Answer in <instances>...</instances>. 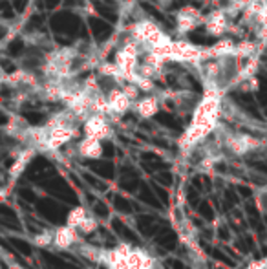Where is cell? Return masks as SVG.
Returning a JSON list of instances; mask_svg holds the SVG:
<instances>
[{"instance_id":"8","label":"cell","mask_w":267,"mask_h":269,"mask_svg":"<svg viewBox=\"0 0 267 269\" xmlns=\"http://www.w3.org/2000/svg\"><path fill=\"white\" fill-rule=\"evenodd\" d=\"M158 265V260L152 256L150 253H146L144 249L132 247L126 258L121 264L114 265L112 269H154Z\"/></svg>"},{"instance_id":"15","label":"cell","mask_w":267,"mask_h":269,"mask_svg":"<svg viewBox=\"0 0 267 269\" xmlns=\"http://www.w3.org/2000/svg\"><path fill=\"white\" fill-rule=\"evenodd\" d=\"M134 110L138 112L139 117L143 119H150L154 117L158 112H160V101L154 95H144V97H139L136 103H134Z\"/></svg>"},{"instance_id":"9","label":"cell","mask_w":267,"mask_h":269,"mask_svg":"<svg viewBox=\"0 0 267 269\" xmlns=\"http://www.w3.org/2000/svg\"><path fill=\"white\" fill-rule=\"evenodd\" d=\"M82 132L84 136L97 137V139H108L112 136V127L108 123V116H101V114H92L84 123H82Z\"/></svg>"},{"instance_id":"23","label":"cell","mask_w":267,"mask_h":269,"mask_svg":"<svg viewBox=\"0 0 267 269\" xmlns=\"http://www.w3.org/2000/svg\"><path fill=\"white\" fill-rule=\"evenodd\" d=\"M246 269H267V258L266 260H254V262H251Z\"/></svg>"},{"instance_id":"20","label":"cell","mask_w":267,"mask_h":269,"mask_svg":"<svg viewBox=\"0 0 267 269\" xmlns=\"http://www.w3.org/2000/svg\"><path fill=\"white\" fill-rule=\"evenodd\" d=\"M55 242V231H42L33 236V243L37 247H50Z\"/></svg>"},{"instance_id":"19","label":"cell","mask_w":267,"mask_h":269,"mask_svg":"<svg viewBox=\"0 0 267 269\" xmlns=\"http://www.w3.org/2000/svg\"><path fill=\"white\" fill-rule=\"evenodd\" d=\"M79 253L88 258L90 262H101L102 258V249L101 247H94V245H86V243L79 242Z\"/></svg>"},{"instance_id":"1","label":"cell","mask_w":267,"mask_h":269,"mask_svg":"<svg viewBox=\"0 0 267 269\" xmlns=\"http://www.w3.org/2000/svg\"><path fill=\"white\" fill-rule=\"evenodd\" d=\"M220 116H222V92L216 85H208L207 94L203 95L192 114V123L190 127L182 134L180 137V148L182 150H190L198 143L218 128Z\"/></svg>"},{"instance_id":"16","label":"cell","mask_w":267,"mask_h":269,"mask_svg":"<svg viewBox=\"0 0 267 269\" xmlns=\"http://www.w3.org/2000/svg\"><path fill=\"white\" fill-rule=\"evenodd\" d=\"M4 83H10V85H35V79H33L32 74H28V72H22V70H16L13 74H6L2 77Z\"/></svg>"},{"instance_id":"3","label":"cell","mask_w":267,"mask_h":269,"mask_svg":"<svg viewBox=\"0 0 267 269\" xmlns=\"http://www.w3.org/2000/svg\"><path fill=\"white\" fill-rule=\"evenodd\" d=\"M74 55H75L74 50H70V48H62V50L52 52L42 66L44 75L48 79H54V81H62L66 77H70Z\"/></svg>"},{"instance_id":"10","label":"cell","mask_w":267,"mask_h":269,"mask_svg":"<svg viewBox=\"0 0 267 269\" xmlns=\"http://www.w3.org/2000/svg\"><path fill=\"white\" fill-rule=\"evenodd\" d=\"M205 30H207L208 35H214V37H222L225 35V32L229 30V13L225 10L212 11L205 17Z\"/></svg>"},{"instance_id":"5","label":"cell","mask_w":267,"mask_h":269,"mask_svg":"<svg viewBox=\"0 0 267 269\" xmlns=\"http://www.w3.org/2000/svg\"><path fill=\"white\" fill-rule=\"evenodd\" d=\"M225 148H229L234 156H244L252 150H256L264 145L262 139L251 136V134H225L224 137Z\"/></svg>"},{"instance_id":"11","label":"cell","mask_w":267,"mask_h":269,"mask_svg":"<svg viewBox=\"0 0 267 269\" xmlns=\"http://www.w3.org/2000/svg\"><path fill=\"white\" fill-rule=\"evenodd\" d=\"M108 103H110V110H112V116H123L134 106V101L130 99L126 92L123 90V86H116L106 94Z\"/></svg>"},{"instance_id":"25","label":"cell","mask_w":267,"mask_h":269,"mask_svg":"<svg viewBox=\"0 0 267 269\" xmlns=\"http://www.w3.org/2000/svg\"><path fill=\"white\" fill-rule=\"evenodd\" d=\"M160 2H165V4H166V2H170V0H160Z\"/></svg>"},{"instance_id":"13","label":"cell","mask_w":267,"mask_h":269,"mask_svg":"<svg viewBox=\"0 0 267 269\" xmlns=\"http://www.w3.org/2000/svg\"><path fill=\"white\" fill-rule=\"evenodd\" d=\"M77 152L79 156L86 159H99L102 156V143L97 137L84 136L77 145Z\"/></svg>"},{"instance_id":"21","label":"cell","mask_w":267,"mask_h":269,"mask_svg":"<svg viewBox=\"0 0 267 269\" xmlns=\"http://www.w3.org/2000/svg\"><path fill=\"white\" fill-rule=\"evenodd\" d=\"M99 227V223H97V220L94 216H86V220L82 222V225L79 227V231L82 232V234H92V232H96V229Z\"/></svg>"},{"instance_id":"18","label":"cell","mask_w":267,"mask_h":269,"mask_svg":"<svg viewBox=\"0 0 267 269\" xmlns=\"http://www.w3.org/2000/svg\"><path fill=\"white\" fill-rule=\"evenodd\" d=\"M86 209L82 205H77L74 207V209H70L68 216H66V223L72 227H75V229H79L80 225H82V222L86 220Z\"/></svg>"},{"instance_id":"17","label":"cell","mask_w":267,"mask_h":269,"mask_svg":"<svg viewBox=\"0 0 267 269\" xmlns=\"http://www.w3.org/2000/svg\"><path fill=\"white\" fill-rule=\"evenodd\" d=\"M258 68H260V63H258V59L256 57H251L249 61H247L246 66H244V70H242L240 74H238V77L234 79V83H232V85H240L242 81L251 79V77H256Z\"/></svg>"},{"instance_id":"12","label":"cell","mask_w":267,"mask_h":269,"mask_svg":"<svg viewBox=\"0 0 267 269\" xmlns=\"http://www.w3.org/2000/svg\"><path fill=\"white\" fill-rule=\"evenodd\" d=\"M79 229H75V227L72 225H60L55 229V242L54 245L57 249H60V251H66V249H72L74 245H77V243L80 242L79 238Z\"/></svg>"},{"instance_id":"14","label":"cell","mask_w":267,"mask_h":269,"mask_svg":"<svg viewBox=\"0 0 267 269\" xmlns=\"http://www.w3.org/2000/svg\"><path fill=\"white\" fill-rule=\"evenodd\" d=\"M35 152H37V148L35 147H30L28 145L24 150H20V152L15 156V161H13V165L10 167V179L13 181V179H16L18 176L26 170L28 163L33 159V156H35Z\"/></svg>"},{"instance_id":"22","label":"cell","mask_w":267,"mask_h":269,"mask_svg":"<svg viewBox=\"0 0 267 269\" xmlns=\"http://www.w3.org/2000/svg\"><path fill=\"white\" fill-rule=\"evenodd\" d=\"M256 203H258V209L267 214V189H262L256 194Z\"/></svg>"},{"instance_id":"4","label":"cell","mask_w":267,"mask_h":269,"mask_svg":"<svg viewBox=\"0 0 267 269\" xmlns=\"http://www.w3.org/2000/svg\"><path fill=\"white\" fill-rule=\"evenodd\" d=\"M134 41H138L141 46H148V50L160 48L163 44L170 43L172 39L165 32H161V28L152 21H139L132 26L130 32Z\"/></svg>"},{"instance_id":"6","label":"cell","mask_w":267,"mask_h":269,"mask_svg":"<svg viewBox=\"0 0 267 269\" xmlns=\"http://www.w3.org/2000/svg\"><path fill=\"white\" fill-rule=\"evenodd\" d=\"M46 128H48V141H46L44 150H48V152L59 150L60 147H64L66 143L77 136V127L74 123H60V125H54V127L46 125Z\"/></svg>"},{"instance_id":"24","label":"cell","mask_w":267,"mask_h":269,"mask_svg":"<svg viewBox=\"0 0 267 269\" xmlns=\"http://www.w3.org/2000/svg\"><path fill=\"white\" fill-rule=\"evenodd\" d=\"M154 269H163V267H161V265H160V262H158V265H156Z\"/></svg>"},{"instance_id":"2","label":"cell","mask_w":267,"mask_h":269,"mask_svg":"<svg viewBox=\"0 0 267 269\" xmlns=\"http://www.w3.org/2000/svg\"><path fill=\"white\" fill-rule=\"evenodd\" d=\"M154 52L161 53L166 61H185V63L205 61V50L188 41H170L160 48H154Z\"/></svg>"},{"instance_id":"7","label":"cell","mask_w":267,"mask_h":269,"mask_svg":"<svg viewBox=\"0 0 267 269\" xmlns=\"http://www.w3.org/2000/svg\"><path fill=\"white\" fill-rule=\"evenodd\" d=\"M202 24H205V17L194 6H185V8H182L176 13V30L180 35L192 32V30H196Z\"/></svg>"}]
</instances>
